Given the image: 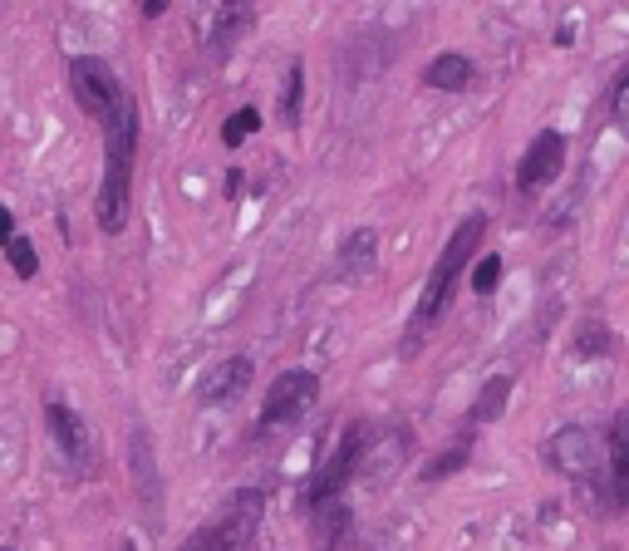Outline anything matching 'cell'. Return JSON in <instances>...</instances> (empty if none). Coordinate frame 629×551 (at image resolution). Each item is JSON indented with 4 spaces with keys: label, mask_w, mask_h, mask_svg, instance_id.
Masks as SVG:
<instances>
[{
    "label": "cell",
    "mask_w": 629,
    "mask_h": 551,
    "mask_svg": "<svg viewBox=\"0 0 629 551\" xmlns=\"http://www.w3.org/2000/svg\"><path fill=\"white\" fill-rule=\"evenodd\" d=\"M467 453H472V443L462 438V443H453V448H443L438 458H428V463H423V483H443V478H453L462 463H467Z\"/></svg>",
    "instance_id": "ffe728a7"
},
{
    "label": "cell",
    "mask_w": 629,
    "mask_h": 551,
    "mask_svg": "<svg viewBox=\"0 0 629 551\" xmlns=\"http://www.w3.org/2000/svg\"><path fill=\"white\" fill-rule=\"evenodd\" d=\"M497 281H502V256L492 251V256H482V261H477V271H472V291H477V296H492V291H497Z\"/></svg>",
    "instance_id": "603a6c76"
},
{
    "label": "cell",
    "mask_w": 629,
    "mask_h": 551,
    "mask_svg": "<svg viewBox=\"0 0 629 551\" xmlns=\"http://www.w3.org/2000/svg\"><path fill=\"white\" fill-rule=\"evenodd\" d=\"M369 419H349V429L335 438V453L325 458V468L315 473V483H310V512L315 507H325V502H340V492L354 483V473H359V463H364V453H369Z\"/></svg>",
    "instance_id": "277c9868"
},
{
    "label": "cell",
    "mask_w": 629,
    "mask_h": 551,
    "mask_svg": "<svg viewBox=\"0 0 629 551\" xmlns=\"http://www.w3.org/2000/svg\"><path fill=\"white\" fill-rule=\"evenodd\" d=\"M551 463H556L561 473H575V478H595V468H600V443L585 429H561L551 438Z\"/></svg>",
    "instance_id": "8fae6325"
},
{
    "label": "cell",
    "mask_w": 629,
    "mask_h": 551,
    "mask_svg": "<svg viewBox=\"0 0 629 551\" xmlns=\"http://www.w3.org/2000/svg\"><path fill=\"white\" fill-rule=\"evenodd\" d=\"M5 551H15V547H5Z\"/></svg>",
    "instance_id": "4316f807"
},
{
    "label": "cell",
    "mask_w": 629,
    "mask_h": 551,
    "mask_svg": "<svg viewBox=\"0 0 629 551\" xmlns=\"http://www.w3.org/2000/svg\"><path fill=\"white\" fill-rule=\"evenodd\" d=\"M472 79H477V64L467 60V55H453V50L433 55L428 69H423V84H428V89H448V94L472 89Z\"/></svg>",
    "instance_id": "2e32d148"
},
{
    "label": "cell",
    "mask_w": 629,
    "mask_h": 551,
    "mask_svg": "<svg viewBox=\"0 0 629 551\" xmlns=\"http://www.w3.org/2000/svg\"><path fill=\"white\" fill-rule=\"evenodd\" d=\"M507 394H512V379H507V374H492V379L482 384L477 404H472V419H477V424L502 419V414H507Z\"/></svg>",
    "instance_id": "e0dca14e"
},
{
    "label": "cell",
    "mask_w": 629,
    "mask_h": 551,
    "mask_svg": "<svg viewBox=\"0 0 629 551\" xmlns=\"http://www.w3.org/2000/svg\"><path fill=\"white\" fill-rule=\"evenodd\" d=\"M261 512H266V497H261V492L236 488L227 502H222V512L207 517L177 551H246L256 542V532H261Z\"/></svg>",
    "instance_id": "3957f363"
},
{
    "label": "cell",
    "mask_w": 629,
    "mask_h": 551,
    "mask_svg": "<svg viewBox=\"0 0 629 551\" xmlns=\"http://www.w3.org/2000/svg\"><path fill=\"white\" fill-rule=\"evenodd\" d=\"M374 261H379V232H369V227H359V232H349L335 251V276H340L344 286H359L369 271H374Z\"/></svg>",
    "instance_id": "7c38bea8"
},
{
    "label": "cell",
    "mask_w": 629,
    "mask_h": 551,
    "mask_svg": "<svg viewBox=\"0 0 629 551\" xmlns=\"http://www.w3.org/2000/svg\"><path fill=\"white\" fill-rule=\"evenodd\" d=\"M163 10H168V0H143V15H148V20H158Z\"/></svg>",
    "instance_id": "484cf974"
},
{
    "label": "cell",
    "mask_w": 629,
    "mask_h": 551,
    "mask_svg": "<svg viewBox=\"0 0 629 551\" xmlns=\"http://www.w3.org/2000/svg\"><path fill=\"white\" fill-rule=\"evenodd\" d=\"M610 114L620 123L629 119V60H625V69H620V79L610 84Z\"/></svg>",
    "instance_id": "cb8c5ba5"
},
{
    "label": "cell",
    "mask_w": 629,
    "mask_h": 551,
    "mask_svg": "<svg viewBox=\"0 0 629 551\" xmlns=\"http://www.w3.org/2000/svg\"><path fill=\"white\" fill-rule=\"evenodd\" d=\"M300 104H305V64L295 60L286 69V89H281V123H286V128L300 123Z\"/></svg>",
    "instance_id": "d6986e66"
},
{
    "label": "cell",
    "mask_w": 629,
    "mask_h": 551,
    "mask_svg": "<svg viewBox=\"0 0 629 551\" xmlns=\"http://www.w3.org/2000/svg\"><path fill=\"white\" fill-rule=\"evenodd\" d=\"M45 419H50V433H55V448L79 468V473H89L94 468V438L84 429V419L64 404V399H45Z\"/></svg>",
    "instance_id": "ba28073f"
},
{
    "label": "cell",
    "mask_w": 629,
    "mask_h": 551,
    "mask_svg": "<svg viewBox=\"0 0 629 551\" xmlns=\"http://www.w3.org/2000/svg\"><path fill=\"white\" fill-rule=\"evenodd\" d=\"M138 99L123 94L114 119L104 123V183H99V202L94 217L99 227L118 237L128 227V207H133V158H138Z\"/></svg>",
    "instance_id": "6da1fadb"
},
{
    "label": "cell",
    "mask_w": 629,
    "mask_h": 551,
    "mask_svg": "<svg viewBox=\"0 0 629 551\" xmlns=\"http://www.w3.org/2000/svg\"><path fill=\"white\" fill-rule=\"evenodd\" d=\"M605 458H610V507L625 512L629 507V409L610 419V433H605Z\"/></svg>",
    "instance_id": "30bf717a"
},
{
    "label": "cell",
    "mask_w": 629,
    "mask_h": 551,
    "mask_svg": "<svg viewBox=\"0 0 629 551\" xmlns=\"http://www.w3.org/2000/svg\"><path fill=\"white\" fill-rule=\"evenodd\" d=\"M349 532H354V512L344 502H325V507L310 512V542H315V551H340L349 542Z\"/></svg>",
    "instance_id": "9a60e30c"
},
{
    "label": "cell",
    "mask_w": 629,
    "mask_h": 551,
    "mask_svg": "<svg viewBox=\"0 0 629 551\" xmlns=\"http://www.w3.org/2000/svg\"><path fill=\"white\" fill-rule=\"evenodd\" d=\"M256 128H261V114L246 104V109H236V114L227 119V128H222V143H227V148H241V143H246Z\"/></svg>",
    "instance_id": "44dd1931"
},
{
    "label": "cell",
    "mask_w": 629,
    "mask_h": 551,
    "mask_svg": "<svg viewBox=\"0 0 629 551\" xmlns=\"http://www.w3.org/2000/svg\"><path fill=\"white\" fill-rule=\"evenodd\" d=\"M575 355L580 360H605L610 350H615V340H610V330L600 325V320H580V330H575Z\"/></svg>",
    "instance_id": "ac0fdd59"
},
{
    "label": "cell",
    "mask_w": 629,
    "mask_h": 551,
    "mask_svg": "<svg viewBox=\"0 0 629 551\" xmlns=\"http://www.w3.org/2000/svg\"><path fill=\"white\" fill-rule=\"evenodd\" d=\"M482 237H487V217H482V212H472L458 232H453V242L443 246V256L433 261V271H428V281H423V291H418V306H413V325H418V330L438 325V315L453 306V286L462 281L467 261L477 256Z\"/></svg>",
    "instance_id": "7a4b0ae2"
},
{
    "label": "cell",
    "mask_w": 629,
    "mask_h": 551,
    "mask_svg": "<svg viewBox=\"0 0 629 551\" xmlns=\"http://www.w3.org/2000/svg\"><path fill=\"white\" fill-rule=\"evenodd\" d=\"M5 256H10V266H15L20 281H35V276H40V256H35L30 237H15V242L5 246Z\"/></svg>",
    "instance_id": "7402d4cb"
},
{
    "label": "cell",
    "mask_w": 629,
    "mask_h": 551,
    "mask_svg": "<svg viewBox=\"0 0 629 551\" xmlns=\"http://www.w3.org/2000/svg\"><path fill=\"white\" fill-rule=\"evenodd\" d=\"M15 237H20V232H15V217H10V207H0V246H10Z\"/></svg>",
    "instance_id": "d4e9b609"
},
{
    "label": "cell",
    "mask_w": 629,
    "mask_h": 551,
    "mask_svg": "<svg viewBox=\"0 0 629 551\" xmlns=\"http://www.w3.org/2000/svg\"><path fill=\"white\" fill-rule=\"evenodd\" d=\"M251 384V360L246 355H231V360H217V369H207V379L197 384V404L217 409V404H236Z\"/></svg>",
    "instance_id": "9c48e42d"
},
{
    "label": "cell",
    "mask_w": 629,
    "mask_h": 551,
    "mask_svg": "<svg viewBox=\"0 0 629 551\" xmlns=\"http://www.w3.org/2000/svg\"><path fill=\"white\" fill-rule=\"evenodd\" d=\"M315 399H320V379H315L310 369H286V374H276V384H271L266 399H261V429L295 424Z\"/></svg>",
    "instance_id": "8992f818"
},
{
    "label": "cell",
    "mask_w": 629,
    "mask_h": 551,
    "mask_svg": "<svg viewBox=\"0 0 629 551\" xmlns=\"http://www.w3.org/2000/svg\"><path fill=\"white\" fill-rule=\"evenodd\" d=\"M561 168H566V138H561L556 128H541V133L531 138V148L521 153L516 187H521V192H536V187L556 183V178H561Z\"/></svg>",
    "instance_id": "52a82bcc"
},
{
    "label": "cell",
    "mask_w": 629,
    "mask_h": 551,
    "mask_svg": "<svg viewBox=\"0 0 629 551\" xmlns=\"http://www.w3.org/2000/svg\"><path fill=\"white\" fill-rule=\"evenodd\" d=\"M69 94H74V104H79L89 119L109 123L128 89L118 84L109 60H99V55H74V60H69Z\"/></svg>",
    "instance_id": "5b68a950"
},
{
    "label": "cell",
    "mask_w": 629,
    "mask_h": 551,
    "mask_svg": "<svg viewBox=\"0 0 629 551\" xmlns=\"http://www.w3.org/2000/svg\"><path fill=\"white\" fill-rule=\"evenodd\" d=\"M128 458H133V488H138L143 507H148L153 522H158V512H163V483H158V463H153V438H148V429H133Z\"/></svg>",
    "instance_id": "4fadbf2b"
},
{
    "label": "cell",
    "mask_w": 629,
    "mask_h": 551,
    "mask_svg": "<svg viewBox=\"0 0 629 551\" xmlns=\"http://www.w3.org/2000/svg\"><path fill=\"white\" fill-rule=\"evenodd\" d=\"M246 30H256V10H251L246 0L217 5V20H212V35H207V55H212V60L231 55V45H236Z\"/></svg>",
    "instance_id": "5bb4252c"
}]
</instances>
